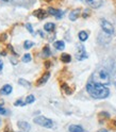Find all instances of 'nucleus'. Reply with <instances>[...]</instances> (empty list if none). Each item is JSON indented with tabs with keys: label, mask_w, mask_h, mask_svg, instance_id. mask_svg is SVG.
<instances>
[{
	"label": "nucleus",
	"mask_w": 116,
	"mask_h": 132,
	"mask_svg": "<svg viewBox=\"0 0 116 132\" xmlns=\"http://www.w3.org/2000/svg\"><path fill=\"white\" fill-rule=\"evenodd\" d=\"M2 67H3V62H2V60H0V71L2 70Z\"/></svg>",
	"instance_id": "27"
},
{
	"label": "nucleus",
	"mask_w": 116,
	"mask_h": 132,
	"mask_svg": "<svg viewBox=\"0 0 116 132\" xmlns=\"http://www.w3.org/2000/svg\"><path fill=\"white\" fill-rule=\"evenodd\" d=\"M61 61H62L63 63H69V62L71 61L70 54H68V53H63V54L61 55Z\"/></svg>",
	"instance_id": "17"
},
{
	"label": "nucleus",
	"mask_w": 116,
	"mask_h": 132,
	"mask_svg": "<svg viewBox=\"0 0 116 132\" xmlns=\"http://www.w3.org/2000/svg\"><path fill=\"white\" fill-rule=\"evenodd\" d=\"M85 2L93 9H98L102 5V0H85Z\"/></svg>",
	"instance_id": "6"
},
{
	"label": "nucleus",
	"mask_w": 116,
	"mask_h": 132,
	"mask_svg": "<svg viewBox=\"0 0 116 132\" xmlns=\"http://www.w3.org/2000/svg\"><path fill=\"white\" fill-rule=\"evenodd\" d=\"M7 113H9V112H7V110H5V109L3 108L2 104L0 105V115H6Z\"/></svg>",
	"instance_id": "24"
},
{
	"label": "nucleus",
	"mask_w": 116,
	"mask_h": 132,
	"mask_svg": "<svg viewBox=\"0 0 116 132\" xmlns=\"http://www.w3.org/2000/svg\"><path fill=\"white\" fill-rule=\"evenodd\" d=\"M49 77H50V72L49 71H47V72H45L44 75L40 77V79L37 81V85L38 86H40V85H43V84H45L46 82L48 81V79H49Z\"/></svg>",
	"instance_id": "11"
},
{
	"label": "nucleus",
	"mask_w": 116,
	"mask_h": 132,
	"mask_svg": "<svg viewBox=\"0 0 116 132\" xmlns=\"http://www.w3.org/2000/svg\"><path fill=\"white\" fill-rule=\"evenodd\" d=\"M98 132H107V130H105V129H101V130H99Z\"/></svg>",
	"instance_id": "29"
},
{
	"label": "nucleus",
	"mask_w": 116,
	"mask_h": 132,
	"mask_svg": "<svg viewBox=\"0 0 116 132\" xmlns=\"http://www.w3.org/2000/svg\"><path fill=\"white\" fill-rule=\"evenodd\" d=\"M33 15L36 16V17L39 18V19H44V18H46L47 13L43 9H37V10H35L34 12H33Z\"/></svg>",
	"instance_id": "10"
},
{
	"label": "nucleus",
	"mask_w": 116,
	"mask_h": 132,
	"mask_svg": "<svg viewBox=\"0 0 116 132\" xmlns=\"http://www.w3.org/2000/svg\"><path fill=\"white\" fill-rule=\"evenodd\" d=\"M78 36H79V39L81 42H85V40L88 38V33L86 31H80Z\"/></svg>",
	"instance_id": "15"
},
{
	"label": "nucleus",
	"mask_w": 116,
	"mask_h": 132,
	"mask_svg": "<svg viewBox=\"0 0 116 132\" xmlns=\"http://www.w3.org/2000/svg\"><path fill=\"white\" fill-rule=\"evenodd\" d=\"M17 125H18V127L20 128V130L22 132H29L30 131L31 126H30V123L27 122V121H18Z\"/></svg>",
	"instance_id": "8"
},
{
	"label": "nucleus",
	"mask_w": 116,
	"mask_h": 132,
	"mask_svg": "<svg viewBox=\"0 0 116 132\" xmlns=\"http://www.w3.org/2000/svg\"><path fill=\"white\" fill-rule=\"evenodd\" d=\"M53 46L55 49H57V50H64L65 49V43L63 40H55L53 43Z\"/></svg>",
	"instance_id": "14"
},
{
	"label": "nucleus",
	"mask_w": 116,
	"mask_h": 132,
	"mask_svg": "<svg viewBox=\"0 0 116 132\" xmlns=\"http://www.w3.org/2000/svg\"><path fill=\"white\" fill-rule=\"evenodd\" d=\"M100 24H101V29L104 33H106V34H109V35H112L113 33H114V27H113V24L110 22V21H107L105 19H101L100 20Z\"/></svg>",
	"instance_id": "4"
},
{
	"label": "nucleus",
	"mask_w": 116,
	"mask_h": 132,
	"mask_svg": "<svg viewBox=\"0 0 116 132\" xmlns=\"http://www.w3.org/2000/svg\"><path fill=\"white\" fill-rule=\"evenodd\" d=\"M68 130H69V132H84L83 127L79 126V125H70Z\"/></svg>",
	"instance_id": "13"
},
{
	"label": "nucleus",
	"mask_w": 116,
	"mask_h": 132,
	"mask_svg": "<svg viewBox=\"0 0 116 132\" xmlns=\"http://www.w3.org/2000/svg\"><path fill=\"white\" fill-rule=\"evenodd\" d=\"M33 121H34L36 125H38L40 127H44V128L50 129V128L53 127V121L51 119L45 117V116H37V117H35L34 119H33Z\"/></svg>",
	"instance_id": "3"
},
{
	"label": "nucleus",
	"mask_w": 116,
	"mask_h": 132,
	"mask_svg": "<svg viewBox=\"0 0 116 132\" xmlns=\"http://www.w3.org/2000/svg\"><path fill=\"white\" fill-rule=\"evenodd\" d=\"M50 54H51V52H50V48H49V46H45L43 48V55L45 57H47V56H49Z\"/></svg>",
	"instance_id": "18"
},
{
	"label": "nucleus",
	"mask_w": 116,
	"mask_h": 132,
	"mask_svg": "<svg viewBox=\"0 0 116 132\" xmlns=\"http://www.w3.org/2000/svg\"><path fill=\"white\" fill-rule=\"evenodd\" d=\"M26 104V102H22V100H17L15 103H14V105L15 106H18V105H24Z\"/></svg>",
	"instance_id": "25"
},
{
	"label": "nucleus",
	"mask_w": 116,
	"mask_h": 132,
	"mask_svg": "<svg viewBox=\"0 0 116 132\" xmlns=\"http://www.w3.org/2000/svg\"><path fill=\"white\" fill-rule=\"evenodd\" d=\"M48 14L50 15H53L54 17H56L57 19H60L63 15V12L60 11V10H56V9H53V7H49L48 9Z\"/></svg>",
	"instance_id": "7"
},
{
	"label": "nucleus",
	"mask_w": 116,
	"mask_h": 132,
	"mask_svg": "<svg viewBox=\"0 0 116 132\" xmlns=\"http://www.w3.org/2000/svg\"><path fill=\"white\" fill-rule=\"evenodd\" d=\"M5 132H9V131H5Z\"/></svg>",
	"instance_id": "32"
},
{
	"label": "nucleus",
	"mask_w": 116,
	"mask_h": 132,
	"mask_svg": "<svg viewBox=\"0 0 116 132\" xmlns=\"http://www.w3.org/2000/svg\"><path fill=\"white\" fill-rule=\"evenodd\" d=\"M45 66H46V67L48 68V67H49V66H50V62H48V61H47V62L45 63Z\"/></svg>",
	"instance_id": "28"
},
{
	"label": "nucleus",
	"mask_w": 116,
	"mask_h": 132,
	"mask_svg": "<svg viewBox=\"0 0 116 132\" xmlns=\"http://www.w3.org/2000/svg\"><path fill=\"white\" fill-rule=\"evenodd\" d=\"M34 100H35V97L33 96V95H29V96H27V98H26V103H28V104L33 103V102H34Z\"/></svg>",
	"instance_id": "22"
},
{
	"label": "nucleus",
	"mask_w": 116,
	"mask_h": 132,
	"mask_svg": "<svg viewBox=\"0 0 116 132\" xmlns=\"http://www.w3.org/2000/svg\"><path fill=\"white\" fill-rule=\"evenodd\" d=\"M21 61H22L23 63H29V62L31 61V54H30V53H26V54L22 56Z\"/></svg>",
	"instance_id": "21"
},
{
	"label": "nucleus",
	"mask_w": 116,
	"mask_h": 132,
	"mask_svg": "<svg viewBox=\"0 0 116 132\" xmlns=\"http://www.w3.org/2000/svg\"><path fill=\"white\" fill-rule=\"evenodd\" d=\"M115 86H116V82H115Z\"/></svg>",
	"instance_id": "31"
},
{
	"label": "nucleus",
	"mask_w": 116,
	"mask_h": 132,
	"mask_svg": "<svg viewBox=\"0 0 116 132\" xmlns=\"http://www.w3.org/2000/svg\"><path fill=\"white\" fill-rule=\"evenodd\" d=\"M78 48V50L76 52V59L78 61H82V60H84L87 57V54H86V51H85V48L83 45H78L77 46Z\"/></svg>",
	"instance_id": "5"
},
{
	"label": "nucleus",
	"mask_w": 116,
	"mask_h": 132,
	"mask_svg": "<svg viewBox=\"0 0 116 132\" xmlns=\"http://www.w3.org/2000/svg\"><path fill=\"white\" fill-rule=\"evenodd\" d=\"M62 88H63V90L65 92V94H66V95H70V94L72 93V90L68 87V85H67V84H65V83L62 85Z\"/></svg>",
	"instance_id": "19"
},
{
	"label": "nucleus",
	"mask_w": 116,
	"mask_h": 132,
	"mask_svg": "<svg viewBox=\"0 0 116 132\" xmlns=\"http://www.w3.org/2000/svg\"><path fill=\"white\" fill-rule=\"evenodd\" d=\"M54 28H55V24L52 23V22H47L45 26H44V29H45V31H47V32H52V31L54 30Z\"/></svg>",
	"instance_id": "16"
},
{
	"label": "nucleus",
	"mask_w": 116,
	"mask_h": 132,
	"mask_svg": "<svg viewBox=\"0 0 116 132\" xmlns=\"http://www.w3.org/2000/svg\"><path fill=\"white\" fill-rule=\"evenodd\" d=\"M86 90L88 92V94L95 99H104L106 97H109V95H110V89L105 85L95 83V82H92V81L87 82Z\"/></svg>",
	"instance_id": "1"
},
{
	"label": "nucleus",
	"mask_w": 116,
	"mask_h": 132,
	"mask_svg": "<svg viewBox=\"0 0 116 132\" xmlns=\"http://www.w3.org/2000/svg\"><path fill=\"white\" fill-rule=\"evenodd\" d=\"M3 1H9V0H3Z\"/></svg>",
	"instance_id": "30"
},
{
	"label": "nucleus",
	"mask_w": 116,
	"mask_h": 132,
	"mask_svg": "<svg viewBox=\"0 0 116 132\" xmlns=\"http://www.w3.org/2000/svg\"><path fill=\"white\" fill-rule=\"evenodd\" d=\"M18 83L21 84L22 86H27V87H30L31 86V83L29 81H26V80H23V79H19L18 80Z\"/></svg>",
	"instance_id": "20"
},
{
	"label": "nucleus",
	"mask_w": 116,
	"mask_h": 132,
	"mask_svg": "<svg viewBox=\"0 0 116 132\" xmlns=\"http://www.w3.org/2000/svg\"><path fill=\"white\" fill-rule=\"evenodd\" d=\"M33 45H34V43L31 42V40H26L23 44V48L24 49H30L31 47H33Z\"/></svg>",
	"instance_id": "23"
},
{
	"label": "nucleus",
	"mask_w": 116,
	"mask_h": 132,
	"mask_svg": "<svg viewBox=\"0 0 116 132\" xmlns=\"http://www.w3.org/2000/svg\"><path fill=\"white\" fill-rule=\"evenodd\" d=\"M89 81L95 82V83L102 84V85H109L111 83L110 73H109V71H107L106 68H103V67L98 68L92 75Z\"/></svg>",
	"instance_id": "2"
},
{
	"label": "nucleus",
	"mask_w": 116,
	"mask_h": 132,
	"mask_svg": "<svg viewBox=\"0 0 116 132\" xmlns=\"http://www.w3.org/2000/svg\"><path fill=\"white\" fill-rule=\"evenodd\" d=\"M80 14H81V10H80V9H74V10H72V11L69 13V19H70L71 21L77 20L78 17L80 16Z\"/></svg>",
	"instance_id": "9"
},
{
	"label": "nucleus",
	"mask_w": 116,
	"mask_h": 132,
	"mask_svg": "<svg viewBox=\"0 0 116 132\" xmlns=\"http://www.w3.org/2000/svg\"><path fill=\"white\" fill-rule=\"evenodd\" d=\"M12 90H13L12 85H10V84H5V85H3V87H2L1 89H0V93L3 94V95H9V94L12 93Z\"/></svg>",
	"instance_id": "12"
},
{
	"label": "nucleus",
	"mask_w": 116,
	"mask_h": 132,
	"mask_svg": "<svg viewBox=\"0 0 116 132\" xmlns=\"http://www.w3.org/2000/svg\"><path fill=\"white\" fill-rule=\"evenodd\" d=\"M26 28H27V30H28L30 33H33V28H32V26H31V23H27V24H26Z\"/></svg>",
	"instance_id": "26"
}]
</instances>
